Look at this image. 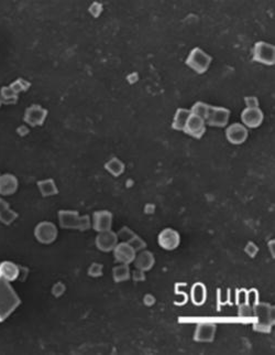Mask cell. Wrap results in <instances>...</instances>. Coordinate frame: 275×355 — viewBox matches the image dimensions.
<instances>
[{"instance_id": "6da1fadb", "label": "cell", "mask_w": 275, "mask_h": 355, "mask_svg": "<svg viewBox=\"0 0 275 355\" xmlns=\"http://www.w3.org/2000/svg\"><path fill=\"white\" fill-rule=\"evenodd\" d=\"M20 304V298L9 282L0 277V322L6 320Z\"/></svg>"}, {"instance_id": "7a4b0ae2", "label": "cell", "mask_w": 275, "mask_h": 355, "mask_svg": "<svg viewBox=\"0 0 275 355\" xmlns=\"http://www.w3.org/2000/svg\"><path fill=\"white\" fill-rule=\"evenodd\" d=\"M58 221L62 228L77 229L85 232L92 227V219L88 215H79L77 211L62 210L58 212Z\"/></svg>"}, {"instance_id": "3957f363", "label": "cell", "mask_w": 275, "mask_h": 355, "mask_svg": "<svg viewBox=\"0 0 275 355\" xmlns=\"http://www.w3.org/2000/svg\"><path fill=\"white\" fill-rule=\"evenodd\" d=\"M253 316L257 318L254 330L260 332H270L274 324V307L269 303L258 302L253 307Z\"/></svg>"}, {"instance_id": "277c9868", "label": "cell", "mask_w": 275, "mask_h": 355, "mask_svg": "<svg viewBox=\"0 0 275 355\" xmlns=\"http://www.w3.org/2000/svg\"><path fill=\"white\" fill-rule=\"evenodd\" d=\"M213 58L201 48H194L186 59V66L197 74H204L208 71Z\"/></svg>"}, {"instance_id": "5b68a950", "label": "cell", "mask_w": 275, "mask_h": 355, "mask_svg": "<svg viewBox=\"0 0 275 355\" xmlns=\"http://www.w3.org/2000/svg\"><path fill=\"white\" fill-rule=\"evenodd\" d=\"M253 61L263 66L275 64V47L264 41H259L253 47Z\"/></svg>"}, {"instance_id": "8992f818", "label": "cell", "mask_w": 275, "mask_h": 355, "mask_svg": "<svg viewBox=\"0 0 275 355\" xmlns=\"http://www.w3.org/2000/svg\"><path fill=\"white\" fill-rule=\"evenodd\" d=\"M57 227L49 221L40 222L34 228V236L41 244H52L57 237Z\"/></svg>"}, {"instance_id": "52a82bcc", "label": "cell", "mask_w": 275, "mask_h": 355, "mask_svg": "<svg viewBox=\"0 0 275 355\" xmlns=\"http://www.w3.org/2000/svg\"><path fill=\"white\" fill-rule=\"evenodd\" d=\"M48 117V111L44 107H42L41 105L33 104L31 106L28 107L24 112V117L23 121L27 125L31 127L36 126H42L46 122V119Z\"/></svg>"}, {"instance_id": "ba28073f", "label": "cell", "mask_w": 275, "mask_h": 355, "mask_svg": "<svg viewBox=\"0 0 275 355\" xmlns=\"http://www.w3.org/2000/svg\"><path fill=\"white\" fill-rule=\"evenodd\" d=\"M230 111L226 107L211 106L208 116L206 118V125L212 127L222 128L226 127L229 123Z\"/></svg>"}, {"instance_id": "9c48e42d", "label": "cell", "mask_w": 275, "mask_h": 355, "mask_svg": "<svg viewBox=\"0 0 275 355\" xmlns=\"http://www.w3.org/2000/svg\"><path fill=\"white\" fill-rule=\"evenodd\" d=\"M158 243L165 251H174L179 246L181 236H179V233L173 228H164L159 234Z\"/></svg>"}, {"instance_id": "30bf717a", "label": "cell", "mask_w": 275, "mask_h": 355, "mask_svg": "<svg viewBox=\"0 0 275 355\" xmlns=\"http://www.w3.org/2000/svg\"><path fill=\"white\" fill-rule=\"evenodd\" d=\"M112 221H113L112 213L106 211V210H102V211H97L94 213L92 219V226L97 233L110 231L112 227Z\"/></svg>"}, {"instance_id": "8fae6325", "label": "cell", "mask_w": 275, "mask_h": 355, "mask_svg": "<svg viewBox=\"0 0 275 355\" xmlns=\"http://www.w3.org/2000/svg\"><path fill=\"white\" fill-rule=\"evenodd\" d=\"M249 136L248 128L242 124L234 123L226 129L227 141L232 144H242L247 142Z\"/></svg>"}, {"instance_id": "7c38bea8", "label": "cell", "mask_w": 275, "mask_h": 355, "mask_svg": "<svg viewBox=\"0 0 275 355\" xmlns=\"http://www.w3.org/2000/svg\"><path fill=\"white\" fill-rule=\"evenodd\" d=\"M183 132L193 138L201 139L206 132V122H205V119L196 116V115L191 114Z\"/></svg>"}, {"instance_id": "4fadbf2b", "label": "cell", "mask_w": 275, "mask_h": 355, "mask_svg": "<svg viewBox=\"0 0 275 355\" xmlns=\"http://www.w3.org/2000/svg\"><path fill=\"white\" fill-rule=\"evenodd\" d=\"M118 243L119 241H118L117 233L112 232L111 229H110V231L98 233L96 239H95V244H96L97 248L99 251L105 253L112 252L113 248L117 246Z\"/></svg>"}, {"instance_id": "5bb4252c", "label": "cell", "mask_w": 275, "mask_h": 355, "mask_svg": "<svg viewBox=\"0 0 275 355\" xmlns=\"http://www.w3.org/2000/svg\"><path fill=\"white\" fill-rule=\"evenodd\" d=\"M112 252L116 262H118L119 264H126V265L132 264L137 255V252L132 248L131 245L129 243H123V242L118 243L117 246L113 248Z\"/></svg>"}, {"instance_id": "9a60e30c", "label": "cell", "mask_w": 275, "mask_h": 355, "mask_svg": "<svg viewBox=\"0 0 275 355\" xmlns=\"http://www.w3.org/2000/svg\"><path fill=\"white\" fill-rule=\"evenodd\" d=\"M241 121L247 128H258L264 121V114L259 107L246 108L241 113Z\"/></svg>"}, {"instance_id": "2e32d148", "label": "cell", "mask_w": 275, "mask_h": 355, "mask_svg": "<svg viewBox=\"0 0 275 355\" xmlns=\"http://www.w3.org/2000/svg\"><path fill=\"white\" fill-rule=\"evenodd\" d=\"M217 326L212 322H202L197 324L194 333V340L196 342H213L216 336Z\"/></svg>"}, {"instance_id": "e0dca14e", "label": "cell", "mask_w": 275, "mask_h": 355, "mask_svg": "<svg viewBox=\"0 0 275 355\" xmlns=\"http://www.w3.org/2000/svg\"><path fill=\"white\" fill-rule=\"evenodd\" d=\"M133 263L137 269L146 273L153 268L154 264H156V258H154L153 253L147 251V249H143V251L137 253Z\"/></svg>"}, {"instance_id": "ac0fdd59", "label": "cell", "mask_w": 275, "mask_h": 355, "mask_svg": "<svg viewBox=\"0 0 275 355\" xmlns=\"http://www.w3.org/2000/svg\"><path fill=\"white\" fill-rule=\"evenodd\" d=\"M19 187L18 179L13 174L6 173L0 176V196H12Z\"/></svg>"}, {"instance_id": "d6986e66", "label": "cell", "mask_w": 275, "mask_h": 355, "mask_svg": "<svg viewBox=\"0 0 275 355\" xmlns=\"http://www.w3.org/2000/svg\"><path fill=\"white\" fill-rule=\"evenodd\" d=\"M20 271L18 265L12 262H3L0 264V277L6 279L7 282H13L18 279Z\"/></svg>"}, {"instance_id": "ffe728a7", "label": "cell", "mask_w": 275, "mask_h": 355, "mask_svg": "<svg viewBox=\"0 0 275 355\" xmlns=\"http://www.w3.org/2000/svg\"><path fill=\"white\" fill-rule=\"evenodd\" d=\"M191 114H192L191 109L178 108L174 115L172 128L177 132H183L185 126H186V123L188 121L189 116H191Z\"/></svg>"}, {"instance_id": "44dd1931", "label": "cell", "mask_w": 275, "mask_h": 355, "mask_svg": "<svg viewBox=\"0 0 275 355\" xmlns=\"http://www.w3.org/2000/svg\"><path fill=\"white\" fill-rule=\"evenodd\" d=\"M191 297L195 306H203L207 299V290L205 284H203L202 283L195 284L192 287Z\"/></svg>"}, {"instance_id": "7402d4cb", "label": "cell", "mask_w": 275, "mask_h": 355, "mask_svg": "<svg viewBox=\"0 0 275 355\" xmlns=\"http://www.w3.org/2000/svg\"><path fill=\"white\" fill-rule=\"evenodd\" d=\"M38 188L40 190V193L42 194V197L49 198L56 196L58 193V189L56 187V183L53 179H46L41 180L38 182Z\"/></svg>"}, {"instance_id": "603a6c76", "label": "cell", "mask_w": 275, "mask_h": 355, "mask_svg": "<svg viewBox=\"0 0 275 355\" xmlns=\"http://www.w3.org/2000/svg\"><path fill=\"white\" fill-rule=\"evenodd\" d=\"M131 277V272H130L129 265L119 264L114 266L112 269V278L116 283L127 282Z\"/></svg>"}, {"instance_id": "cb8c5ba5", "label": "cell", "mask_w": 275, "mask_h": 355, "mask_svg": "<svg viewBox=\"0 0 275 355\" xmlns=\"http://www.w3.org/2000/svg\"><path fill=\"white\" fill-rule=\"evenodd\" d=\"M105 169L113 177H119L124 172V163L118 158H111L105 163Z\"/></svg>"}, {"instance_id": "d4e9b609", "label": "cell", "mask_w": 275, "mask_h": 355, "mask_svg": "<svg viewBox=\"0 0 275 355\" xmlns=\"http://www.w3.org/2000/svg\"><path fill=\"white\" fill-rule=\"evenodd\" d=\"M0 101L4 104H14L18 101V93L9 86H4L0 91Z\"/></svg>"}, {"instance_id": "484cf974", "label": "cell", "mask_w": 275, "mask_h": 355, "mask_svg": "<svg viewBox=\"0 0 275 355\" xmlns=\"http://www.w3.org/2000/svg\"><path fill=\"white\" fill-rule=\"evenodd\" d=\"M209 111H211V105H208L207 103H204V102L195 103L193 105V107L191 108L192 114L205 119V122H206V118L208 116Z\"/></svg>"}, {"instance_id": "4316f807", "label": "cell", "mask_w": 275, "mask_h": 355, "mask_svg": "<svg viewBox=\"0 0 275 355\" xmlns=\"http://www.w3.org/2000/svg\"><path fill=\"white\" fill-rule=\"evenodd\" d=\"M17 218H18V213L12 211L10 208L6 210V211H3L2 213H0V222L4 225L12 224Z\"/></svg>"}, {"instance_id": "83f0119b", "label": "cell", "mask_w": 275, "mask_h": 355, "mask_svg": "<svg viewBox=\"0 0 275 355\" xmlns=\"http://www.w3.org/2000/svg\"><path fill=\"white\" fill-rule=\"evenodd\" d=\"M117 236H118V241H121L123 243H129L134 236H136V233L128 226H124L117 233Z\"/></svg>"}, {"instance_id": "f1b7e54d", "label": "cell", "mask_w": 275, "mask_h": 355, "mask_svg": "<svg viewBox=\"0 0 275 355\" xmlns=\"http://www.w3.org/2000/svg\"><path fill=\"white\" fill-rule=\"evenodd\" d=\"M129 244L131 245L132 248H133L134 251H136L137 253H138V252H141V251H143V249L147 248V243L144 242L143 238L140 237L139 235H137V234H136V236H134V237L131 239V241L129 242Z\"/></svg>"}, {"instance_id": "f546056e", "label": "cell", "mask_w": 275, "mask_h": 355, "mask_svg": "<svg viewBox=\"0 0 275 355\" xmlns=\"http://www.w3.org/2000/svg\"><path fill=\"white\" fill-rule=\"evenodd\" d=\"M30 86V83H28L27 81H24L22 78H19L17 81H14L11 85H10V87H11L14 92L16 93H20V92H24L27 91Z\"/></svg>"}, {"instance_id": "4dcf8cb0", "label": "cell", "mask_w": 275, "mask_h": 355, "mask_svg": "<svg viewBox=\"0 0 275 355\" xmlns=\"http://www.w3.org/2000/svg\"><path fill=\"white\" fill-rule=\"evenodd\" d=\"M103 265L98 263H93L88 268V275L91 277L97 278L103 276Z\"/></svg>"}, {"instance_id": "1f68e13d", "label": "cell", "mask_w": 275, "mask_h": 355, "mask_svg": "<svg viewBox=\"0 0 275 355\" xmlns=\"http://www.w3.org/2000/svg\"><path fill=\"white\" fill-rule=\"evenodd\" d=\"M239 317L241 318H249L253 316V308L250 306L249 303H243L239 304V310H238Z\"/></svg>"}, {"instance_id": "d6a6232c", "label": "cell", "mask_w": 275, "mask_h": 355, "mask_svg": "<svg viewBox=\"0 0 275 355\" xmlns=\"http://www.w3.org/2000/svg\"><path fill=\"white\" fill-rule=\"evenodd\" d=\"M65 290H66V287H65V284L63 283H56L52 288V293L55 297L58 298L65 292Z\"/></svg>"}, {"instance_id": "836d02e7", "label": "cell", "mask_w": 275, "mask_h": 355, "mask_svg": "<svg viewBox=\"0 0 275 355\" xmlns=\"http://www.w3.org/2000/svg\"><path fill=\"white\" fill-rule=\"evenodd\" d=\"M247 302H248L252 308H253L254 306H256V304L259 302V301H258V291H257V290H250V291H248Z\"/></svg>"}, {"instance_id": "e575fe53", "label": "cell", "mask_w": 275, "mask_h": 355, "mask_svg": "<svg viewBox=\"0 0 275 355\" xmlns=\"http://www.w3.org/2000/svg\"><path fill=\"white\" fill-rule=\"evenodd\" d=\"M244 103L247 105V108H257L259 107V99L256 96H248L244 98Z\"/></svg>"}, {"instance_id": "d590c367", "label": "cell", "mask_w": 275, "mask_h": 355, "mask_svg": "<svg viewBox=\"0 0 275 355\" xmlns=\"http://www.w3.org/2000/svg\"><path fill=\"white\" fill-rule=\"evenodd\" d=\"M248 299V291L244 289L239 290L237 293V303L238 304H243V303H248L247 302Z\"/></svg>"}, {"instance_id": "8d00e7d4", "label": "cell", "mask_w": 275, "mask_h": 355, "mask_svg": "<svg viewBox=\"0 0 275 355\" xmlns=\"http://www.w3.org/2000/svg\"><path fill=\"white\" fill-rule=\"evenodd\" d=\"M132 278L134 282H144L146 281V274H144V272L140 271V269H136V271L132 273Z\"/></svg>"}, {"instance_id": "74e56055", "label": "cell", "mask_w": 275, "mask_h": 355, "mask_svg": "<svg viewBox=\"0 0 275 355\" xmlns=\"http://www.w3.org/2000/svg\"><path fill=\"white\" fill-rule=\"evenodd\" d=\"M143 302H144V304H146V306L151 307V306H153L154 303H156V298H154L153 294L148 293V294H146V296H144Z\"/></svg>"}, {"instance_id": "f35d334b", "label": "cell", "mask_w": 275, "mask_h": 355, "mask_svg": "<svg viewBox=\"0 0 275 355\" xmlns=\"http://www.w3.org/2000/svg\"><path fill=\"white\" fill-rule=\"evenodd\" d=\"M246 252H247V254L250 255V257H254L256 256V254L258 253V247L254 244L250 243L246 247Z\"/></svg>"}, {"instance_id": "ab89813d", "label": "cell", "mask_w": 275, "mask_h": 355, "mask_svg": "<svg viewBox=\"0 0 275 355\" xmlns=\"http://www.w3.org/2000/svg\"><path fill=\"white\" fill-rule=\"evenodd\" d=\"M8 209H9V203L7 201H4L3 199H0V213H2Z\"/></svg>"}, {"instance_id": "60d3db41", "label": "cell", "mask_w": 275, "mask_h": 355, "mask_svg": "<svg viewBox=\"0 0 275 355\" xmlns=\"http://www.w3.org/2000/svg\"><path fill=\"white\" fill-rule=\"evenodd\" d=\"M0 106H1V101H0Z\"/></svg>"}, {"instance_id": "b9f144b4", "label": "cell", "mask_w": 275, "mask_h": 355, "mask_svg": "<svg viewBox=\"0 0 275 355\" xmlns=\"http://www.w3.org/2000/svg\"><path fill=\"white\" fill-rule=\"evenodd\" d=\"M0 176H1V174H0Z\"/></svg>"}]
</instances>
